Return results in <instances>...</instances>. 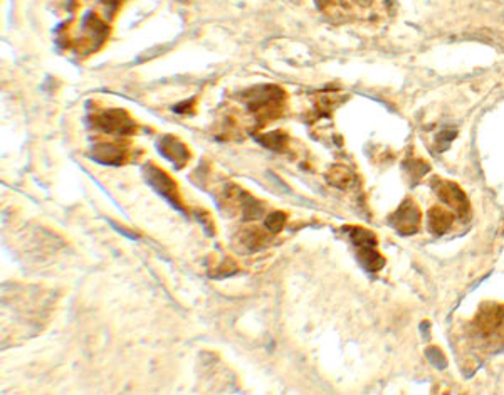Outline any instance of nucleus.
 <instances>
[{"label": "nucleus", "mask_w": 504, "mask_h": 395, "mask_svg": "<svg viewBox=\"0 0 504 395\" xmlns=\"http://www.w3.org/2000/svg\"><path fill=\"white\" fill-rule=\"evenodd\" d=\"M90 156L104 165H121L126 160V152L116 143H100L91 148Z\"/></svg>", "instance_id": "6e6552de"}, {"label": "nucleus", "mask_w": 504, "mask_h": 395, "mask_svg": "<svg viewBox=\"0 0 504 395\" xmlns=\"http://www.w3.org/2000/svg\"><path fill=\"white\" fill-rule=\"evenodd\" d=\"M243 100L251 109V113L257 118L261 123H266L269 120H274L281 114L282 108H285V93L281 88L271 86H256L247 89L244 93Z\"/></svg>", "instance_id": "f257e3e1"}, {"label": "nucleus", "mask_w": 504, "mask_h": 395, "mask_svg": "<svg viewBox=\"0 0 504 395\" xmlns=\"http://www.w3.org/2000/svg\"><path fill=\"white\" fill-rule=\"evenodd\" d=\"M392 226L400 234H414L421 226V210L412 201H405L392 215Z\"/></svg>", "instance_id": "20e7f679"}, {"label": "nucleus", "mask_w": 504, "mask_h": 395, "mask_svg": "<svg viewBox=\"0 0 504 395\" xmlns=\"http://www.w3.org/2000/svg\"><path fill=\"white\" fill-rule=\"evenodd\" d=\"M504 321V307L498 303L482 304L476 316V326L482 335H493L501 328Z\"/></svg>", "instance_id": "39448f33"}, {"label": "nucleus", "mask_w": 504, "mask_h": 395, "mask_svg": "<svg viewBox=\"0 0 504 395\" xmlns=\"http://www.w3.org/2000/svg\"><path fill=\"white\" fill-rule=\"evenodd\" d=\"M348 234L351 237V242H353L357 248H363V246H376L375 236L372 234L370 231H367V229L351 227L348 231Z\"/></svg>", "instance_id": "ddd939ff"}, {"label": "nucleus", "mask_w": 504, "mask_h": 395, "mask_svg": "<svg viewBox=\"0 0 504 395\" xmlns=\"http://www.w3.org/2000/svg\"><path fill=\"white\" fill-rule=\"evenodd\" d=\"M91 121L96 128L104 133L131 135L135 131V123L123 109H106V112L91 116Z\"/></svg>", "instance_id": "f03ea898"}, {"label": "nucleus", "mask_w": 504, "mask_h": 395, "mask_svg": "<svg viewBox=\"0 0 504 395\" xmlns=\"http://www.w3.org/2000/svg\"><path fill=\"white\" fill-rule=\"evenodd\" d=\"M143 172H145L148 184L154 187L156 192L162 194L168 202L173 203V206L177 207V209H180V210L184 209V206H182V201H180V195H179V189H177V184L167 175V173L163 172L162 168L154 167V165H147Z\"/></svg>", "instance_id": "7ed1b4c3"}, {"label": "nucleus", "mask_w": 504, "mask_h": 395, "mask_svg": "<svg viewBox=\"0 0 504 395\" xmlns=\"http://www.w3.org/2000/svg\"><path fill=\"white\" fill-rule=\"evenodd\" d=\"M355 175L350 168L343 167V165H334V167L329 170L328 173V182L333 187H338V189H346L353 184Z\"/></svg>", "instance_id": "f8f14e48"}, {"label": "nucleus", "mask_w": 504, "mask_h": 395, "mask_svg": "<svg viewBox=\"0 0 504 395\" xmlns=\"http://www.w3.org/2000/svg\"><path fill=\"white\" fill-rule=\"evenodd\" d=\"M437 194L440 201L446 202L447 206H451L452 209L461 212V214H465L469 210V201L465 197V194L452 182H442L437 187Z\"/></svg>", "instance_id": "0eeeda50"}, {"label": "nucleus", "mask_w": 504, "mask_h": 395, "mask_svg": "<svg viewBox=\"0 0 504 395\" xmlns=\"http://www.w3.org/2000/svg\"><path fill=\"white\" fill-rule=\"evenodd\" d=\"M427 356H429V360L435 365V367H440V368L446 367V359H444L442 354H440V350L430 348V350L427 352Z\"/></svg>", "instance_id": "dca6fc26"}, {"label": "nucleus", "mask_w": 504, "mask_h": 395, "mask_svg": "<svg viewBox=\"0 0 504 395\" xmlns=\"http://www.w3.org/2000/svg\"><path fill=\"white\" fill-rule=\"evenodd\" d=\"M259 142L264 145L266 148H269V150H274V152H281L282 148L286 147L287 143V138L286 135L279 133V131H274V133H269V135H264Z\"/></svg>", "instance_id": "4468645a"}, {"label": "nucleus", "mask_w": 504, "mask_h": 395, "mask_svg": "<svg viewBox=\"0 0 504 395\" xmlns=\"http://www.w3.org/2000/svg\"><path fill=\"white\" fill-rule=\"evenodd\" d=\"M286 220H287L286 214H282V212H274V214H271L266 217L264 226L269 232H279L282 227L286 226Z\"/></svg>", "instance_id": "2eb2a0df"}, {"label": "nucleus", "mask_w": 504, "mask_h": 395, "mask_svg": "<svg viewBox=\"0 0 504 395\" xmlns=\"http://www.w3.org/2000/svg\"><path fill=\"white\" fill-rule=\"evenodd\" d=\"M237 242H239V246L245 253H254V250L261 249L268 242V236L261 232L259 229H245L237 237Z\"/></svg>", "instance_id": "9d476101"}, {"label": "nucleus", "mask_w": 504, "mask_h": 395, "mask_svg": "<svg viewBox=\"0 0 504 395\" xmlns=\"http://www.w3.org/2000/svg\"><path fill=\"white\" fill-rule=\"evenodd\" d=\"M452 214L442 207H432L429 210V227L435 234H444L452 226Z\"/></svg>", "instance_id": "1a4fd4ad"}, {"label": "nucleus", "mask_w": 504, "mask_h": 395, "mask_svg": "<svg viewBox=\"0 0 504 395\" xmlns=\"http://www.w3.org/2000/svg\"><path fill=\"white\" fill-rule=\"evenodd\" d=\"M358 259L362 262V266L368 271H380L385 265V259L382 254L376 250V246H363V248H358Z\"/></svg>", "instance_id": "9b49d317"}, {"label": "nucleus", "mask_w": 504, "mask_h": 395, "mask_svg": "<svg viewBox=\"0 0 504 395\" xmlns=\"http://www.w3.org/2000/svg\"><path fill=\"white\" fill-rule=\"evenodd\" d=\"M158 150L165 159L170 160L177 168L184 167L190 159V154L187 150V147L177 140L175 137H165L158 142Z\"/></svg>", "instance_id": "423d86ee"}]
</instances>
